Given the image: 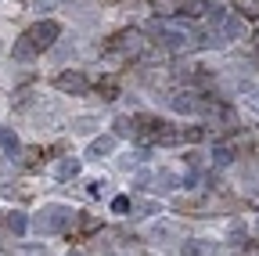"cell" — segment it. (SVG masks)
<instances>
[{
    "label": "cell",
    "instance_id": "obj_1",
    "mask_svg": "<svg viewBox=\"0 0 259 256\" xmlns=\"http://www.w3.org/2000/svg\"><path fill=\"white\" fill-rule=\"evenodd\" d=\"M148 33L166 47H198V36H191L187 22H180V18H155L148 25Z\"/></svg>",
    "mask_w": 259,
    "mask_h": 256
},
{
    "label": "cell",
    "instance_id": "obj_2",
    "mask_svg": "<svg viewBox=\"0 0 259 256\" xmlns=\"http://www.w3.org/2000/svg\"><path fill=\"white\" fill-rule=\"evenodd\" d=\"M76 216L69 206H44V213H36V220H32V228H36L40 235H58L65 228H76Z\"/></svg>",
    "mask_w": 259,
    "mask_h": 256
},
{
    "label": "cell",
    "instance_id": "obj_3",
    "mask_svg": "<svg viewBox=\"0 0 259 256\" xmlns=\"http://www.w3.org/2000/svg\"><path fill=\"white\" fill-rule=\"evenodd\" d=\"M58 33H61V25L51 22V18H44V22H36V25L29 29V40L36 44V51H44V47H51L58 40Z\"/></svg>",
    "mask_w": 259,
    "mask_h": 256
},
{
    "label": "cell",
    "instance_id": "obj_4",
    "mask_svg": "<svg viewBox=\"0 0 259 256\" xmlns=\"http://www.w3.org/2000/svg\"><path fill=\"white\" fill-rule=\"evenodd\" d=\"M54 83H58V90H61V94H87V76H83V72H76V69H72V72H61Z\"/></svg>",
    "mask_w": 259,
    "mask_h": 256
},
{
    "label": "cell",
    "instance_id": "obj_5",
    "mask_svg": "<svg viewBox=\"0 0 259 256\" xmlns=\"http://www.w3.org/2000/svg\"><path fill=\"white\" fill-rule=\"evenodd\" d=\"M212 116H216V126H220L223 134H234V130H238V112H234V108L216 105V108H212Z\"/></svg>",
    "mask_w": 259,
    "mask_h": 256
},
{
    "label": "cell",
    "instance_id": "obj_6",
    "mask_svg": "<svg viewBox=\"0 0 259 256\" xmlns=\"http://www.w3.org/2000/svg\"><path fill=\"white\" fill-rule=\"evenodd\" d=\"M169 108H173V112H194V108H198L194 90H177V94H169Z\"/></svg>",
    "mask_w": 259,
    "mask_h": 256
},
{
    "label": "cell",
    "instance_id": "obj_7",
    "mask_svg": "<svg viewBox=\"0 0 259 256\" xmlns=\"http://www.w3.org/2000/svg\"><path fill=\"white\" fill-rule=\"evenodd\" d=\"M216 29H220L227 40H241V36H245V18H241V15H227L223 25H216Z\"/></svg>",
    "mask_w": 259,
    "mask_h": 256
},
{
    "label": "cell",
    "instance_id": "obj_8",
    "mask_svg": "<svg viewBox=\"0 0 259 256\" xmlns=\"http://www.w3.org/2000/svg\"><path fill=\"white\" fill-rule=\"evenodd\" d=\"M11 54H15V61H32L40 51H36V44L29 40V33H22L18 40H15V47H11Z\"/></svg>",
    "mask_w": 259,
    "mask_h": 256
},
{
    "label": "cell",
    "instance_id": "obj_9",
    "mask_svg": "<svg viewBox=\"0 0 259 256\" xmlns=\"http://www.w3.org/2000/svg\"><path fill=\"white\" fill-rule=\"evenodd\" d=\"M180 180H177V173L173 170H158L155 177H151V191H158V195H166V191H173Z\"/></svg>",
    "mask_w": 259,
    "mask_h": 256
},
{
    "label": "cell",
    "instance_id": "obj_10",
    "mask_svg": "<svg viewBox=\"0 0 259 256\" xmlns=\"http://www.w3.org/2000/svg\"><path fill=\"white\" fill-rule=\"evenodd\" d=\"M112 51H122V54H137L141 51V36L137 33H119L112 40Z\"/></svg>",
    "mask_w": 259,
    "mask_h": 256
},
{
    "label": "cell",
    "instance_id": "obj_11",
    "mask_svg": "<svg viewBox=\"0 0 259 256\" xmlns=\"http://www.w3.org/2000/svg\"><path fill=\"white\" fill-rule=\"evenodd\" d=\"M184 256H216V242L191 238V242H184Z\"/></svg>",
    "mask_w": 259,
    "mask_h": 256
},
{
    "label": "cell",
    "instance_id": "obj_12",
    "mask_svg": "<svg viewBox=\"0 0 259 256\" xmlns=\"http://www.w3.org/2000/svg\"><path fill=\"white\" fill-rule=\"evenodd\" d=\"M0 148H4V155H18L22 152V141L15 137V130H11V126H0Z\"/></svg>",
    "mask_w": 259,
    "mask_h": 256
},
{
    "label": "cell",
    "instance_id": "obj_13",
    "mask_svg": "<svg viewBox=\"0 0 259 256\" xmlns=\"http://www.w3.org/2000/svg\"><path fill=\"white\" fill-rule=\"evenodd\" d=\"M112 126H115V134H112V137H137V123L130 119V116H115Z\"/></svg>",
    "mask_w": 259,
    "mask_h": 256
},
{
    "label": "cell",
    "instance_id": "obj_14",
    "mask_svg": "<svg viewBox=\"0 0 259 256\" xmlns=\"http://www.w3.org/2000/svg\"><path fill=\"white\" fill-rule=\"evenodd\" d=\"M54 173H58V180H72V177H79V159H61V163L54 166Z\"/></svg>",
    "mask_w": 259,
    "mask_h": 256
},
{
    "label": "cell",
    "instance_id": "obj_15",
    "mask_svg": "<svg viewBox=\"0 0 259 256\" xmlns=\"http://www.w3.org/2000/svg\"><path fill=\"white\" fill-rule=\"evenodd\" d=\"M112 148H115V137H97V141H90V152L87 155L90 159H105Z\"/></svg>",
    "mask_w": 259,
    "mask_h": 256
},
{
    "label": "cell",
    "instance_id": "obj_16",
    "mask_svg": "<svg viewBox=\"0 0 259 256\" xmlns=\"http://www.w3.org/2000/svg\"><path fill=\"white\" fill-rule=\"evenodd\" d=\"M4 224H8V231H11V235H25L29 216H25V213H8V216H4Z\"/></svg>",
    "mask_w": 259,
    "mask_h": 256
},
{
    "label": "cell",
    "instance_id": "obj_17",
    "mask_svg": "<svg viewBox=\"0 0 259 256\" xmlns=\"http://www.w3.org/2000/svg\"><path fill=\"white\" fill-rule=\"evenodd\" d=\"M212 163H216V166H231V163H234V148H231V144H216V148H212Z\"/></svg>",
    "mask_w": 259,
    "mask_h": 256
},
{
    "label": "cell",
    "instance_id": "obj_18",
    "mask_svg": "<svg viewBox=\"0 0 259 256\" xmlns=\"http://www.w3.org/2000/svg\"><path fill=\"white\" fill-rule=\"evenodd\" d=\"M205 11H209V0H184V15L198 18V15H205Z\"/></svg>",
    "mask_w": 259,
    "mask_h": 256
},
{
    "label": "cell",
    "instance_id": "obj_19",
    "mask_svg": "<svg viewBox=\"0 0 259 256\" xmlns=\"http://www.w3.org/2000/svg\"><path fill=\"white\" fill-rule=\"evenodd\" d=\"M97 90H101V101H115V98H119V83H115V80H105Z\"/></svg>",
    "mask_w": 259,
    "mask_h": 256
},
{
    "label": "cell",
    "instance_id": "obj_20",
    "mask_svg": "<svg viewBox=\"0 0 259 256\" xmlns=\"http://www.w3.org/2000/svg\"><path fill=\"white\" fill-rule=\"evenodd\" d=\"M180 137H184V141H191V144H198V141L205 137V126H184Z\"/></svg>",
    "mask_w": 259,
    "mask_h": 256
},
{
    "label": "cell",
    "instance_id": "obj_21",
    "mask_svg": "<svg viewBox=\"0 0 259 256\" xmlns=\"http://www.w3.org/2000/svg\"><path fill=\"white\" fill-rule=\"evenodd\" d=\"M151 8H155L162 18H169V15L177 11V0H151Z\"/></svg>",
    "mask_w": 259,
    "mask_h": 256
},
{
    "label": "cell",
    "instance_id": "obj_22",
    "mask_svg": "<svg viewBox=\"0 0 259 256\" xmlns=\"http://www.w3.org/2000/svg\"><path fill=\"white\" fill-rule=\"evenodd\" d=\"M238 8H241L245 18H255L259 15V0H238Z\"/></svg>",
    "mask_w": 259,
    "mask_h": 256
},
{
    "label": "cell",
    "instance_id": "obj_23",
    "mask_svg": "<svg viewBox=\"0 0 259 256\" xmlns=\"http://www.w3.org/2000/svg\"><path fill=\"white\" fill-rule=\"evenodd\" d=\"M72 126H76V134H90V130H94V126H97V123H94L90 116H79V119H76Z\"/></svg>",
    "mask_w": 259,
    "mask_h": 256
},
{
    "label": "cell",
    "instance_id": "obj_24",
    "mask_svg": "<svg viewBox=\"0 0 259 256\" xmlns=\"http://www.w3.org/2000/svg\"><path fill=\"white\" fill-rule=\"evenodd\" d=\"M112 213H130V195H115L112 199Z\"/></svg>",
    "mask_w": 259,
    "mask_h": 256
},
{
    "label": "cell",
    "instance_id": "obj_25",
    "mask_svg": "<svg viewBox=\"0 0 259 256\" xmlns=\"http://www.w3.org/2000/svg\"><path fill=\"white\" fill-rule=\"evenodd\" d=\"M177 141H184L177 130H166V126H162V134H158V144H177Z\"/></svg>",
    "mask_w": 259,
    "mask_h": 256
},
{
    "label": "cell",
    "instance_id": "obj_26",
    "mask_svg": "<svg viewBox=\"0 0 259 256\" xmlns=\"http://www.w3.org/2000/svg\"><path fill=\"white\" fill-rule=\"evenodd\" d=\"M241 238H245V224L234 220V224H231V242H241Z\"/></svg>",
    "mask_w": 259,
    "mask_h": 256
},
{
    "label": "cell",
    "instance_id": "obj_27",
    "mask_svg": "<svg viewBox=\"0 0 259 256\" xmlns=\"http://www.w3.org/2000/svg\"><path fill=\"white\" fill-rule=\"evenodd\" d=\"M184 188H202V173H198V170L187 173V177H184Z\"/></svg>",
    "mask_w": 259,
    "mask_h": 256
},
{
    "label": "cell",
    "instance_id": "obj_28",
    "mask_svg": "<svg viewBox=\"0 0 259 256\" xmlns=\"http://www.w3.org/2000/svg\"><path fill=\"white\" fill-rule=\"evenodd\" d=\"M87 191H90V195H101V191H105V180H90Z\"/></svg>",
    "mask_w": 259,
    "mask_h": 256
},
{
    "label": "cell",
    "instance_id": "obj_29",
    "mask_svg": "<svg viewBox=\"0 0 259 256\" xmlns=\"http://www.w3.org/2000/svg\"><path fill=\"white\" fill-rule=\"evenodd\" d=\"M69 256H87V252H83V249H72V252H69Z\"/></svg>",
    "mask_w": 259,
    "mask_h": 256
},
{
    "label": "cell",
    "instance_id": "obj_30",
    "mask_svg": "<svg viewBox=\"0 0 259 256\" xmlns=\"http://www.w3.org/2000/svg\"><path fill=\"white\" fill-rule=\"evenodd\" d=\"M255 108H259V94H255Z\"/></svg>",
    "mask_w": 259,
    "mask_h": 256
}]
</instances>
